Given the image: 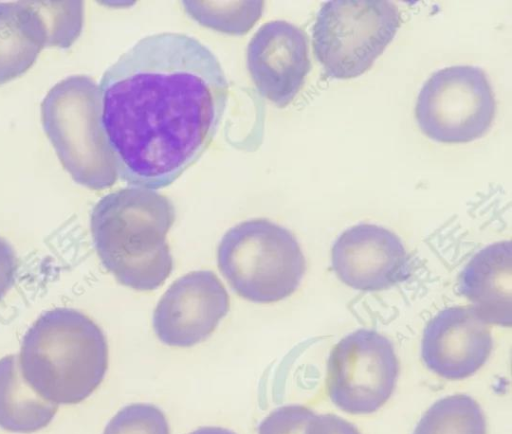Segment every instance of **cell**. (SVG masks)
Segmentation results:
<instances>
[{
    "mask_svg": "<svg viewBox=\"0 0 512 434\" xmlns=\"http://www.w3.org/2000/svg\"><path fill=\"white\" fill-rule=\"evenodd\" d=\"M228 90L217 57L196 38L164 32L136 42L99 85L120 178L151 190L174 182L213 141Z\"/></svg>",
    "mask_w": 512,
    "mask_h": 434,
    "instance_id": "6da1fadb",
    "label": "cell"
},
{
    "mask_svg": "<svg viewBox=\"0 0 512 434\" xmlns=\"http://www.w3.org/2000/svg\"><path fill=\"white\" fill-rule=\"evenodd\" d=\"M174 220L172 202L154 190L128 187L105 195L90 217L101 263L124 286L159 288L173 269L166 236Z\"/></svg>",
    "mask_w": 512,
    "mask_h": 434,
    "instance_id": "7a4b0ae2",
    "label": "cell"
},
{
    "mask_svg": "<svg viewBox=\"0 0 512 434\" xmlns=\"http://www.w3.org/2000/svg\"><path fill=\"white\" fill-rule=\"evenodd\" d=\"M18 359L22 377L40 397L74 405L102 383L108 344L89 316L58 307L43 312L26 331Z\"/></svg>",
    "mask_w": 512,
    "mask_h": 434,
    "instance_id": "3957f363",
    "label": "cell"
},
{
    "mask_svg": "<svg viewBox=\"0 0 512 434\" xmlns=\"http://www.w3.org/2000/svg\"><path fill=\"white\" fill-rule=\"evenodd\" d=\"M43 129L72 179L92 190L111 187L117 165L101 121L99 87L72 75L54 85L41 103Z\"/></svg>",
    "mask_w": 512,
    "mask_h": 434,
    "instance_id": "277c9868",
    "label": "cell"
},
{
    "mask_svg": "<svg viewBox=\"0 0 512 434\" xmlns=\"http://www.w3.org/2000/svg\"><path fill=\"white\" fill-rule=\"evenodd\" d=\"M217 263L234 292L262 304L292 295L306 269L295 236L265 218L249 219L230 228L219 242Z\"/></svg>",
    "mask_w": 512,
    "mask_h": 434,
    "instance_id": "5b68a950",
    "label": "cell"
},
{
    "mask_svg": "<svg viewBox=\"0 0 512 434\" xmlns=\"http://www.w3.org/2000/svg\"><path fill=\"white\" fill-rule=\"evenodd\" d=\"M400 24V11L390 1L325 2L313 26L315 56L329 77L360 76L383 53Z\"/></svg>",
    "mask_w": 512,
    "mask_h": 434,
    "instance_id": "8992f818",
    "label": "cell"
},
{
    "mask_svg": "<svg viewBox=\"0 0 512 434\" xmlns=\"http://www.w3.org/2000/svg\"><path fill=\"white\" fill-rule=\"evenodd\" d=\"M496 103L484 71L451 66L435 72L422 86L415 117L422 132L441 143H464L483 136Z\"/></svg>",
    "mask_w": 512,
    "mask_h": 434,
    "instance_id": "52a82bcc",
    "label": "cell"
},
{
    "mask_svg": "<svg viewBox=\"0 0 512 434\" xmlns=\"http://www.w3.org/2000/svg\"><path fill=\"white\" fill-rule=\"evenodd\" d=\"M398 372L392 343L377 331L358 329L342 338L330 352L327 394L346 413H373L392 395Z\"/></svg>",
    "mask_w": 512,
    "mask_h": 434,
    "instance_id": "ba28073f",
    "label": "cell"
},
{
    "mask_svg": "<svg viewBox=\"0 0 512 434\" xmlns=\"http://www.w3.org/2000/svg\"><path fill=\"white\" fill-rule=\"evenodd\" d=\"M229 304L227 290L214 272L191 271L161 296L152 318L154 332L167 346L192 347L213 333Z\"/></svg>",
    "mask_w": 512,
    "mask_h": 434,
    "instance_id": "9c48e42d",
    "label": "cell"
},
{
    "mask_svg": "<svg viewBox=\"0 0 512 434\" xmlns=\"http://www.w3.org/2000/svg\"><path fill=\"white\" fill-rule=\"evenodd\" d=\"M331 265L338 279L359 291L388 289L408 275V255L400 238L385 227L361 223L335 240Z\"/></svg>",
    "mask_w": 512,
    "mask_h": 434,
    "instance_id": "30bf717a",
    "label": "cell"
},
{
    "mask_svg": "<svg viewBox=\"0 0 512 434\" xmlns=\"http://www.w3.org/2000/svg\"><path fill=\"white\" fill-rule=\"evenodd\" d=\"M247 67L263 97L280 108L287 106L311 68L305 32L283 20L263 24L248 44Z\"/></svg>",
    "mask_w": 512,
    "mask_h": 434,
    "instance_id": "8fae6325",
    "label": "cell"
},
{
    "mask_svg": "<svg viewBox=\"0 0 512 434\" xmlns=\"http://www.w3.org/2000/svg\"><path fill=\"white\" fill-rule=\"evenodd\" d=\"M488 324L471 306H453L438 312L426 325L421 356L429 370L447 380L476 373L492 350Z\"/></svg>",
    "mask_w": 512,
    "mask_h": 434,
    "instance_id": "7c38bea8",
    "label": "cell"
},
{
    "mask_svg": "<svg viewBox=\"0 0 512 434\" xmlns=\"http://www.w3.org/2000/svg\"><path fill=\"white\" fill-rule=\"evenodd\" d=\"M510 241L490 244L461 271L458 290L487 324L510 326L512 317V253Z\"/></svg>",
    "mask_w": 512,
    "mask_h": 434,
    "instance_id": "4fadbf2b",
    "label": "cell"
},
{
    "mask_svg": "<svg viewBox=\"0 0 512 434\" xmlns=\"http://www.w3.org/2000/svg\"><path fill=\"white\" fill-rule=\"evenodd\" d=\"M47 46L33 1L0 3V85L24 74Z\"/></svg>",
    "mask_w": 512,
    "mask_h": 434,
    "instance_id": "5bb4252c",
    "label": "cell"
},
{
    "mask_svg": "<svg viewBox=\"0 0 512 434\" xmlns=\"http://www.w3.org/2000/svg\"><path fill=\"white\" fill-rule=\"evenodd\" d=\"M57 405L40 397L22 377L17 355L0 359V428L21 434L48 426Z\"/></svg>",
    "mask_w": 512,
    "mask_h": 434,
    "instance_id": "9a60e30c",
    "label": "cell"
},
{
    "mask_svg": "<svg viewBox=\"0 0 512 434\" xmlns=\"http://www.w3.org/2000/svg\"><path fill=\"white\" fill-rule=\"evenodd\" d=\"M413 434H487L486 418L472 397L453 394L431 405Z\"/></svg>",
    "mask_w": 512,
    "mask_h": 434,
    "instance_id": "2e32d148",
    "label": "cell"
},
{
    "mask_svg": "<svg viewBox=\"0 0 512 434\" xmlns=\"http://www.w3.org/2000/svg\"><path fill=\"white\" fill-rule=\"evenodd\" d=\"M186 12L201 25L232 35L248 32L260 18L263 1H183Z\"/></svg>",
    "mask_w": 512,
    "mask_h": 434,
    "instance_id": "e0dca14e",
    "label": "cell"
},
{
    "mask_svg": "<svg viewBox=\"0 0 512 434\" xmlns=\"http://www.w3.org/2000/svg\"><path fill=\"white\" fill-rule=\"evenodd\" d=\"M47 32V46L67 48L83 25L82 1H33Z\"/></svg>",
    "mask_w": 512,
    "mask_h": 434,
    "instance_id": "ac0fdd59",
    "label": "cell"
},
{
    "mask_svg": "<svg viewBox=\"0 0 512 434\" xmlns=\"http://www.w3.org/2000/svg\"><path fill=\"white\" fill-rule=\"evenodd\" d=\"M103 434H170L166 416L150 403H132L120 409Z\"/></svg>",
    "mask_w": 512,
    "mask_h": 434,
    "instance_id": "d6986e66",
    "label": "cell"
},
{
    "mask_svg": "<svg viewBox=\"0 0 512 434\" xmlns=\"http://www.w3.org/2000/svg\"><path fill=\"white\" fill-rule=\"evenodd\" d=\"M316 414L309 408L291 404L278 407L260 423L258 434H308Z\"/></svg>",
    "mask_w": 512,
    "mask_h": 434,
    "instance_id": "ffe728a7",
    "label": "cell"
},
{
    "mask_svg": "<svg viewBox=\"0 0 512 434\" xmlns=\"http://www.w3.org/2000/svg\"><path fill=\"white\" fill-rule=\"evenodd\" d=\"M308 434H360L348 421L334 414L315 415Z\"/></svg>",
    "mask_w": 512,
    "mask_h": 434,
    "instance_id": "44dd1931",
    "label": "cell"
},
{
    "mask_svg": "<svg viewBox=\"0 0 512 434\" xmlns=\"http://www.w3.org/2000/svg\"><path fill=\"white\" fill-rule=\"evenodd\" d=\"M17 257L11 244L0 237V300L12 287L17 272Z\"/></svg>",
    "mask_w": 512,
    "mask_h": 434,
    "instance_id": "7402d4cb",
    "label": "cell"
},
{
    "mask_svg": "<svg viewBox=\"0 0 512 434\" xmlns=\"http://www.w3.org/2000/svg\"><path fill=\"white\" fill-rule=\"evenodd\" d=\"M189 434H236L235 432L228 430L223 427H217V426H206V427H200Z\"/></svg>",
    "mask_w": 512,
    "mask_h": 434,
    "instance_id": "603a6c76",
    "label": "cell"
}]
</instances>
